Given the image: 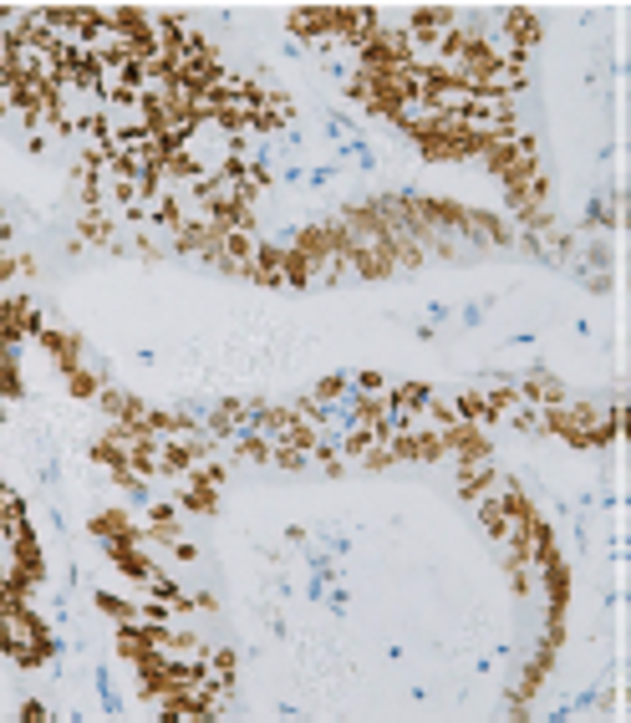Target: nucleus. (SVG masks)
<instances>
[{"instance_id": "6e6552de", "label": "nucleus", "mask_w": 631, "mask_h": 723, "mask_svg": "<svg viewBox=\"0 0 631 723\" xmlns=\"http://www.w3.org/2000/svg\"><path fill=\"white\" fill-rule=\"evenodd\" d=\"M392 464H397V459L387 454V443H377V449L362 459V469H367V474H382V469H392Z\"/></svg>"}, {"instance_id": "7ed1b4c3", "label": "nucleus", "mask_w": 631, "mask_h": 723, "mask_svg": "<svg viewBox=\"0 0 631 723\" xmlns=\"http://www.w3.org/2000/svg\"><path fill=\"white\" fill-rule=\"evenodd\" d=\"M448 403H453L458 423H479V428H484V413H489V408H484V387H458Z\"/></svg>"}, {"instance_id": "423d86ee", "label": "nucleus", "mask_w": 631, "mask_h": 723, "mask_svg": "<svg viewBox=\"0 0 631 723\" xmlns=\"http://www.w3.org/2000/svg\"><path fill=\"white\" fill-rule=\"evenodd\" d=\"M209 673L224 678V683H235V673H240V652H235V647H209Z\"/></svg>"}, {"instance_id": "f257e3e1", "label": "nucleus", "mask_w": 631, "mask_h": 723, "mask_svg": "<svg viewBox=\"0 0 631 723\" xmlns=\"http://www.w3.org/2000/svg\"><path fill=\"white\" fill-rule=\"evenodd\" d=\"M535 571H540L545 606H550V611H565V601H570V566H565V561H550V566H535Z\"/></svg>"}, {"instance_id": "f03ea898", "label": "nucleus", "mask_w": 631, "mask_h": 723, "mask_svg": "<svg viewBox=\"0 0 631 723\" xmlns=\"http://www.w3.org/2000/svg\"><path fill=\"white\" fill-rule=\"evenodd\" d=\"M138 530H143V525H133L128 510H97V515H92V535H97V540H138Z\"/></svg>"}, {"instance_id": "1a4fd4ad", "label": "nucleus", "mask_w": 631, "mask_h": 723, "mask_svg": "<svg viewBox=\"0 0 631 723\" xmlns=\"http://www.w3.org/2000/svg\"><path fill=\"white\" fill-rule=\"evenodd\" d=\"M21 718H51V713H46L41 703H21Z\"/></svg>"}, {"instance_id": "39448f33", "label": "nucleus", "mask_w": 631, "mask_h": 723, "mask_svg": "<svg viewBox=\"0 0 631 723\" xmlns=\"http://www.w3.org/2000/svg\"><path fill=\"white\" fill-rule=\"evenodd\" d=\"M102 387H107V377H97V372H82V367H72V372H67V393H72V398H82V403H97Z\"/></svg>"}, {"instance_id": "20e7f679", "label": "nucleus", "mask_w": 631, "mask_h": 723, "mask_svg": "<svg viewBox=\"0 0 631 723\" xmlns=\"http://www.w3.org/2000/svg\"><path fill=\"white\" fill-rule=\"evenodd\" d=\"M92 606L102 611V617H112V622H138V601H128V596H112V591H97L92 596Z\"/></svg>"}, {"instance_id": "0eeeda50", "label": "nucleus", "mask_w": 631, "mask_h": 723, "mask_svg": "<svg viewBox=\"0 0 631 723\" xmlns=\"http://www.w3.org/2000/svg\"><path fill=\"white\" fill-rule=\"evenodd\" d=\"M270 464H275V469H306V464H311V454H301V449H275V454H270Z\"/></svg>"}]
</instances>
